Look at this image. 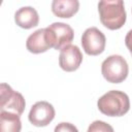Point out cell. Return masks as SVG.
<instances>
[{"mask_svg": "<svg viewBox=\"0 0 132 132\" xmlns=\"http://www.w3.org/2000/svg\"><path fill=\"white\" fill-rule=\"evenodd\" d=\"M98 12L101 24L109 30H118L126 23L127 13L123 0H100Z\"/></svg>", "mask_w": 132, "mask_h": 132, "instance_id": "1", "label": "cell"}, {"mask_svg": "<svg viewBox=\"0 0 132 132\" xmlns=\"http://www.w3.org/2000/svg\"><path fill=\"white\" fill-rule=\"evenodd\" d=\"M98 109L108 117H122L130 109V100L126 93L111 90L102 95L97 102Z\"/></svg>", "mask_w": 132, "mask_h": 132, "instance_id": "2", "label": "cell"}, {"mask_svg": "<svg viewBox=\"0 0 132 132\" xmlns=\"http://www.w3.org/2000/svg\"><path fill=\"white\" fill-rule=\"evenodd\" d=\"M103 77L111 84H120L124 81L129 72L127 61L120 55H111L107 57L101 65Z\"/></svg>", "mask_w": 132, "mask_h": 132, "instance_id": "3", "label": "cell"}, {"mask_svg": "<svg viewBox=\"0 0 132 132\" xmlns=\"http://www.w3.org/2000/svg\"><path fill=\"white\" fill-rule=\"evenodd\" d=\"M26 106L23 95L14 90L7 84L3 82L0 86V110L11 111L18 114L24 112Z\"/></svg>", "mask_w": 132, "mask_h": 132, "instance_id": "4", "label": "cell"}, {"mask_svg": "<svg viewBox=\"0 0 132 132\" xmlns=\"http://www.w3.org/2000/svg\"><path fill=\"white\" fill-rule=\"evenodd\" d=\"M52 46L55 50H62L69 45L74 37L73 29L65 23H53L45 28Z\"/></svg>", "mask_w": 132, "mask_h": 132, "instance_id": "5", "label": "cell"}, {"mask_svg": "<svg viewBox=\"0 0 132 132\" xmlns=\"http://www.w3.org/2000/svg\"><path fill=\"white\" fill-rule=\"evenodd\" d=\"M105 35L96 27L88 28L81 36V45L85 53L89 56H98L105 50Z\"/></svg>", "mask_w": 132, "mask_h": 132, "instance_id": "6", "label": "cell"}, {"mask_svg": "<svg viewBox=\"0 0 132 132\" xmlns=\"http://www.w3.org/2000/svg\"><path fill=\"white\" fill-rule=\"evenodd\" d=\"M55 108L47 101H38L32 105L29 111V122L36 127L47 126L55 118Z\"/></svg>", "mask_w": 132, "mask_h": 132, "instance_id": "7", "label": "cell"}, {"mask_svg": "<svg viewBox=\"0 0 132 132\" xmlns=\"http://www.w3.org/2000/svg\"><path fill=\"white\" fill-rule=\"evenodd\" d=\"M82 62V54L78 46L69 44L60 51L59 65L61 69L67 72H72L78 69Z\"/></svg>", "mask_w": 132, "mask_h": 132, "instance_id": "8", "label": "cell"}, {"mask_svg": "<svg viewBox=\"0 0 132 132\" xmlns=\"http://www.w3.org/2000/svg\"><path fill=\"white\" fill-rule=\"evenodd\" d=\"M26 47L32 54H41L53 47L46 29H38L29 35L26 41Z\"/></svg>", "mask_w": 132, "mask_h": 132, "instance_id": "9", "label": "cell"}, {"mask_svg": "<svg viewBox=\"0 0 132 132\" xmlns=\"http://www.w3.org/2000/svg\"><path fill=\"white\" fill-rule=\"evenodd\" d=\"M14 22L19 27L23 29H31L38 25L39 15L35 8L31 6H25L15 11Z\"/></svg>", "mask_w": 132, "mask_h": 132, "instance_id": "10", "label": "cell"}, {"mask_svg": "<svg viewBox=\"0 0 132 132\" xmlns=\"http://www.w3.org/2000/svg\"><path fill=\"white\" fill-rule=\"evenodd\" d=\"M78 9V0H53L52 2V11L58 18L69 19L73 16Z\"/></svg>", "mask_w": 132, "mask_h": 132, "instance_id": "11", "label": "cell"}, {"mask_svg": "<svg viewBox=\"0 0 132 132\" xmlns=\"http://www.w3.org/2000/svg\"><path fill=\"white\" fill-rule=\"evenodd\" d=\"M0 129L2 132H20L22 129V123L20 114L1 110L0 111Z\"/></svg>", "mask_w": 132, "mask_h": 132, "instance_id": "12", "label": "cell"}, {"mask_svg": "<svg viewBox=\"0 0 132 132\" xmlns=\"http://www.w3.org/2000/svg\"><path fill=\"white\" fill-rule=\"evenodd\" d=\"M88 131L89 132H93V131H113V128L111 126H109L108 124L102 122V121H95L90 125Z\"/></svg>", "mask_w": 132, "mask_h": 132, "instance_id": "13", "label": "cell"}, {"mask_svg": "<svg viewBox=\"0 0 132 132\" xmlns=\"http://www.w3.org/2000/svg\"><path fill=\"white\" fill-rule=\"evenodd\" d=\"M55 131L56 132H58V131H75V132H77V128L76 127H74L72 124H70V123H61L60 125H58L56 128H55Z\"/></svg>", "mask_w": 132, "mask_h": 132, "instance_id": "14", "label": "cell"}, {"mask_svg": "<svg viewBox=\"0 0 132 132\" xmlns=\"http://www.w3.org/2000/svg\"><path fill=\"white\" fill-rule=\"evenodd\" d=\"M125 44L132 56V29L127 33V35L125 37Z\"/></svg>", "mask_w": 132, "mask_h": 132, "instance_id": "15", "label": "cell"}]
</instances>
